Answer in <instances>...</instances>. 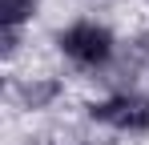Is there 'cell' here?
I'll use <instances>...</instances> for the list:
<instances>
[{
	"label": "cell",
	"mask_w": 149,
	"mask_h": 145,
	"mask_svg": "<svg viewBox=\"0 0 149 145\" xmlns=\"http://www.w3.org/2000/svg\"><path fill=\"white\" fill-rule=\"evenodd\" d=\"M89 117L101 121V125H113V129H129V133H141L149 129V97L137 93H121V97H109L89 109Z\"/></svg>",
	"instance_id": "obj_2"
},
{
	"label": "cell",
	"mask_w": 149,
	"mask_h": 145,
	"mask_svg": "<svg viewBox=\"0 0 149 145\" xmlns=\"http://www.w3.org/2000/svg\"><path fill=\"white\" fill-rule=\"evenodd\" d=\"M32 12H36V0H0V20H4V28L24 24Z\"/></svg>",
	"instance_id": "obj_3"
},
{
	"label": "cell",
	"mask_w": 149,
	"mask_h": 145,
	"mask_svg": "<svg viewBox=\"0 0 149 145\" xmlns=\"http://www.w3.org/2000/svg\"><path fill=\"white\" fill-rule=\"evenodd\" d=\"M61 48L77 65H105L113 56V36L101 24H73V28L61 32Z\"/></svg>",
	"instance_id": "obj_1"
},
{
	"label": "cell",
	"mask_w": 149,
	"mask_h": 145,
	"mask_svg": "<svg viewBox=\"0 0 149 145\" xmlns=\"http://www.w3.org/2000/svg\"><path fill=\"white\" fill-rule=\"evenodd\" d=\"M20 97H24L32 109H40L45 101H52V97H56V85H52V81H40V85H24V89H20Z\"/></svg>",
	"instance_id": "obj_4"
},
{
	"label": "cell",
	"mask_w": 149,
	"mask_h": 145,
	"mask_svg": "<svg viewBox=\"0 0 149 145\" xmlns=\"http://www.w3.org/2000/svg\"><path fill=\"white\" fill-rule=\"evenodd\" d=\"M141 48H145V52H149V32H145V36H141Z\"/></svg>",
	"instance_id": "obj_5"
}]
</instances>
